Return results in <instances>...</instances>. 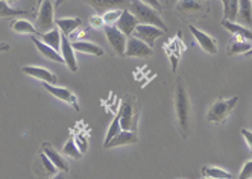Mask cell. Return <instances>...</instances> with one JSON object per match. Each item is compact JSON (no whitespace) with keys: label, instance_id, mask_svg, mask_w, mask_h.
Instances as JSON below:
<instances>
[{"label":"cell","instance_id":"1","mask_svg":"<svg viewBox=\"0 0 252 179\" xmlns=\"http://www.w3.org/2000/svg\"><path fill=\"white\" fill-rule=\"evenodd\" d=\"M175 110L178 116V124L179 131H181L183 137L187 138L189 131H190V117H191V103H190V96L184 85V81L181 78L176 79V87H175Z\"/></svg>","mask_w":252,"mask_h":179},{"label":"cell","instance_id":"2","mask_svg":"<svg viewBox=\"0 0 252 179\" xmlns=\"http://www.w3.org/2000/svg\"><path fill=\"white\" fill-rule=\"evenodd\" d=\"M129 12L137 19L138 25H151V26H157L159 29H163L164 32L167 30V26L163 22V19L159 17V12L148 6L146 3L140 2V0H132L129 3Z\"/></svg>","mask_w":252,"mask_h":179},{"label":"cell","instance_id":"3","mask_svg":"<svg viewBox=\"0 0 252 179\" xmlns=\"http://www.w3.org/2000/svg\"><path fill=\"white\" fill-rule=\"evenodd\" d=\"M120 116V126L122 131H132L135 132L137 129V121H138V102L135 97L128 96L123 103H122V110L119 113Z\"/></svg>","mask_w":252,"mask_h":179},{"label":"cell","instance_id":"4","mask_svg":"<svg viewBox=\"0 0 252 179\" xmlns=\"http://www.w3.org/2000/svg\"><path fill=\"white\" fill-rule=\"evenodd\" d=\"M239 102V96H234L231 99H218L208 110L207 120L210 123H223L232 113V110L236 108V105Z\"/></svg>","mask_w":252,"mask_h":179},{"label":"cell","instance_id":"5","mask_svg":"<svg viewBox=\"0 0 252 179\" xmlns=\"http://www.w3.org/2000/svg\"><path fill=\"white\" fill-rule=\"evenodd\" d=\"M53 3L52 0H43V3L40 5V11L37 15V23H35V28H37L38 33H44L53 29L55 26V19H53Z\"/></svg>","mask_w":252,"mask_h":179},{"label":"cell","instance_id":"6","mask_svg":"<svg viewBox=\"0 0 252 179\" xmlns=\"http://www.w3.org/2000/svg\"><path fill=\"white\" fill-rule=\"evenodd\" d=\"M105 37L113 47V50L117 53L119 57H125V50H126V43H128V37L120 32L116 26H105L103 28Z\"/></svg>","mask_w":252,"mask_h":179},{"label":"cell","instance_id":"7","mask_svg":"<svg viewBox=\"0 0 252 179\" xmlns=\"http://www.w3.org/2000/svg\"><path fill=\"white\" fill-rule=\"evenodd\" d=\"M154 55V49L145 44L143 41L137 40L135 37H129L126 43L125 57L129 58H151Z\"/></svg>","mask_w":252,"mask_h":179},{"label":"cell","instance_id":"8","mask_svg":"<svg viewBox=\"0 0 252 179\" xmlns=\"http://www.w3.org/2000/svg\"><path fill=\"white\" fill-rule=\"evenodd\" d=\"M163 29H159L157 26H151V25H137L132 37H135L137 40L143 41L145 44H148L149 47L154 49V43L158 37L163 35Z\"/></svg>","mask_w":252,"mask_h":179},{"label":"cell","instance_id":"9","mask_svg":"<svg viewBox=\"0 0 252 179\" xmlns=\"http://www.w3.org/2000/svg\"><path fill=\"white\" fill-rule=\"evenodd\" d=\"M189 28H190V32L194 37V40L197 41V44L202 47V50H205L207 53H211V55H216V53H218V41H216L213 37H210L208 33L199 30L191 25Z\"/></svg>","mask_w":252,"mask_h":179},{"label":"cell","instance_id":"10","mask_svg":"<svg viewBox=\"0 0 252 179\" xmlns=\"http://www.w3.org/2000/svg\"><path fill=\"white\" fill-rule=\"evenodd\" d=\"M84 2L92 6L97 14H105L108 11L126 6L129 3V0H84Z\"/></svg>","mask_w":252,"mask_h":179},{"label":"cell","instance_id":"11","mask_svg":"<svg viewBox=\"0 0 252 179\" xmlns=\"http://www.w3.org/2000/svg\"><path fill=\"white\" fill-rule=\"evenodd\" d=\"M23 73L35 78L41 81L43 84H50V85H57L58 79L57 76L52 73V71H49L47 68H43V67H33V65H26L23 67Z\"/></svg>","mask_w":252,"mask_h":179},{"label":"cell","instance_id":"12","mask_svg":"<svg viewBox=\"0 0 252 179\" xmlns=\"http://www.w3.org/2000/svg\"><path fill=\"white\" fill-rule=\"evenodd\" d=\"M44 88L47 90V91L50 93V94H53L55 97H58L60 100H63V102H67V103H70L71 106H73L75 110H78L79 111V103H78V99H76V96L70 91V90H67V88H63V87H57V85H50V84H44Z\"/></svg>","mask_w":252,"mask_h":179},{"label":"cell","instance_id":"13","mask_svg":"<svg viewBox=\"0 0 252 179\" xmlns=\"http://www.w3.org/2000/svg\"><path fill=\"white\" fill-rule=\"evenodd\" d=\"M137 25H138V22H137V19L135 17L129 12V9H125L123 12H122V15L119 17V20H117V29L120 30V32H123L126 37H132V33H134V30H135V28H137Z\"/></svg>","mask_w":252,"mask_h":179},{"label":"cell","instance_id":"14","mask_svg":"<svg viewBox=\"0 0 252 179\" xmlns=\"http://www.w3.org/2000/svg\"><path fill=\"white\" fill-rule=\"evenodd\" d=\"M61 57L65 62V65H68V68L71 71H78V61H76V57H75V50L71 47V43L67 40L65 35H63L61 38Z\"/></svg>","mask_w":252,"mask_h":179},{"label":"cell","instance_id":"15","mask_svg":"<svg viewBox=\"0 0 252 179\" xmlns=\"http://www.w3.org/2000/svg\"><path fill=\"white\" fill-rule=\"evenodd\" d=\"M138 141V137L135 132L132 131H122L119 132L106 146H103L105 149H111V148H117V146H126V145H135Z\"/></svg>","mask_w":252,"mask_h":179},{"label":"cell","instance_id":"16","mask_svg":"<svg viewBox=\"0 0 252 179\" xmlns=\"http://www.w3.org/2000/svg\"><path fill=\"white\" fill-rule=\"evenodd\" d=\"M237 20L243 26L252 29V0H239Z\"/></svg>","mask_w":252,"mask_h":179},{"label":"cell","instance_id":"17","mask_svg":"<svg viewBox=\"0 0 252 179\" xmlns=\"http://www.w3.org/2000/svg\"><path fill=\"white\" fill-rule=\"evenodd\" d=\"M43 153L52 161L53 166H55L58 170H61V172H68V164H67V161H65L55 149H53V148L49 145V143H44V145H43Z\"/></svg>","mask_w":252,"mask_h":179},{"label":"cell","instance_id":"18","mask_svg":"<svg viewBox=\"0 0 252 179\" xmlns=\"http://www.w3.org/2000/svg\"><path fill=\"white\" fill-rule=\"evenodd\" d=\"M32 41H33L35 47L38 49V52L41 53L43 57H46L47 60L55 61V62H60V64H63V62H64V60H63V57H61V53H60V52H57L55 49H52L50 46L44 44L41 40H38L37 37H33V35H32Z\"/></svg>","mask_w":252,"mask_h":179},{"label":"cell","instance_id":"19","mask_svg":"<svg viewBox=\"0 0 252 179\" xmlns=\"http://www.w3.org/2000/svg\"><path fill=\"white\" fill-rule=\"evenodd\" d=\"M222 26L228 29L232 35H236L237 38H242L245 41H252V29H248L243 25H237L236 22H228V20H223Z\"/></svg>","mask_w":252,"mask_h":179},{"label":"cell","instance_id":"20","mask_svg":"<svg viewBox=\"0 0 252 179\" xmlns=\"http://www.w3.org/2000/svg\"><path fill=\"white\" fill-rule=\"evenodd\" d=\"M71 47H73V50L88 53V55H94V57H102L105 53L100 46L90 43V41H75V43H71Z\"/></svg>","mask_w":252,"mask_h":179},{"label":"cell","instance_id":"21","mask_svg":"<svg viewBox=\"0 0 252 179\" xmlns=\"http://www.w3.org/2000/svg\"><path fill=\"white\" fill-rule=\"evenodd\" d=\"M41 35V40L44 44L50 46L52 49H55L57 52L61 50V32L60 29H52L49 32H44V33H40Z\"/></svg>","mask_w":252,"mask_h":179},{"label":"cell","instance_id":"22","mask_svg":"<svg viewBox=\"0 0 252 179\" xmlns=\"http://www.w3.org/2000/svg\"><path fill=\"white\" fill-rule=\"evenodd\" d=\"M81 19H58L55 20V25L58 26V29L65 35H71L79 26H81Z\"/></svg>","mask_w":252,"mask_h":179},{"label":"cell","instance_id":"23","mask_svg":"<svg viewBox=\"0 0 252 179\" xmlns=\"http://www.w3.org/2000/svg\"><path fill=\"white\" fill-rule=\"evenodd\" d=\"M252 49V44L249 41H245L242 38H237V40H232L229 44H228V55L229 57H234V55H240V53H246L248 50Z\"/></svg>","mask_w":252,"mask_h":179},{"label":"cell","instance_id":"24","mask_svg":"<svg viewBox=\"0 0 252 179\" xmlns=\"http://www.w3.org/2000/svg\"><path fill=\"white\" fill-rule=\"evenodd\" d=\"M223 3V20L234 22L239 12V0H222Z\"/></svg>","mask_w":252,"mask_h":179},{"label":"cell","instance_id":"25","mask_svg":"<svg viewBox=\"0 0 252 179\" xmlns=\"http://www.w3.org/2000/svg\"><path fill=\"white\" fill-rule=\"evenodd\" d=\"M12 30L17 33H25V35H37L38 30L32 23H29L28 20H15L11 25Z\"/></svg>","mask_w":252,"mask_h":179},{"label":"cell","instance_id":"26","mask_svg":"<svg viewBox=\"0 0 252 179\" xmlns=\"http://www.w3.org/2000/svg\"><path fill=\"white\" fill-rule=\"evenodd\" d=\"M20 15H29V11L11 8L8 2L0 0V19H8V17H20Z\"/></svg>","mask_w":252,"mask_h":179},{"label":"cell","instance_id":"27","mask_svg":"<svg viewBox=\"0 0 252 179\" xmlns=\"http://www.w3.org/2000/svg\"><path fill=\"white\" fill-rule=\"evenodd\" d=\"M202 175L207 178H213V179H232L231 173H228L226 170L219 169V167H213V166L202 167Z\"/></svg>","mask_w":252,"mask_h":179},{"label":"cell","instance_id":"28","mask_svg":"<svg viewBox=\"0 0 252 179\" xmlns=\"http://www.w3.org/2000/svg\"><path fill=\"white\" fill-rule=\"evenodd\" d=\"M63 152H64L65 155H68L70 158H73V159H79V158L82 156V152H81V150H79V148L76 146L75 138H70V140L65 143Z\"/></svg>","mask_w":252,"mask_h":179},{"label":"cell","instance_id":"29","mask_svg":"<svg viewBox=\"0 0 252 179\" xmlns=\"http://www.w3.org/2000/svg\"><path fill=\"white\" fill-rule=\"evenodd\" d=\"M119 132H122V126H120V116H117L111 124H110V128H108V132H106V137H105V143H103V146H106L108 143H110Z\"/></svg>","mask_w":252,"mask_h":179},{"label":"cell","instance_id":"30","mask_svg":"<svg viewBox=\"0 0 252 179\" xmlns=\"http://www.w3.org/2000/svg\"><path fill=\"white\" fill-rule=\"evenodd\" d=\"M178 9L181 12H199L202 9V5L194 2V0H181L178 5Z\"/></svg>","mask_w":252,"mask_h":179},{"label":"cell","instance_id":"31","mask_svg":"<svg viewBox=\"0 0 252 179\" xmlns=\"http://www.w3.org/2000/svg\"><path fill=\"white\" fill-rule=\"evenodd\" d=\"M38 158L41 161V167L44 169V176H52V175H57L58 173V169L53 166V163H52V161L43 152L38 155Z\"/></svg>","mask_w":252,"mask_h":179},{"label":"cell","instance_id":"32","mask_svg":"<svg viewBox=\"0 0 252 179\" xmlns=\"http://www.w3.org/2000/svg\"><path fill=\"white\" fill-rule=\"evenodd\" d=\"M122 12L123 11H120V9H113V11H108V12H105L103 14V25H106V26H113L114 23H117V20H119V17L122 15Z\"/></svg>","mask_w":252,"mask_h":179},{"label":"cell","instance_id":"33","mask_svg":"<svg viewBox=\"0 0 252 179\" xmlns=\"http://www.w3.org/2000/svg\"><path fill=\"white\" fill-rule=\"evenodd\" d=\"M239 179H252V159L248 161V163L243 166V169L239 175Z\"/></svg>","mask_w":252,"mask_h":179},{"label":"cell","instance_id":"34","mask_svg":"<svg viewBox=\"0 0 252 179\" xmlns=\"http://www.w3.org/2000/svg\"><path fill=\"white\" fill-rule=\"evenodd\" d=\"M75 141H76V146L79 148V150L82 153L87 152V138H85V135H79Z\"/></svg>","mask_w":252,"mask_h":179},{"label":"cell","instance_id":"35","mask_svg":"<svg viewBox=\"0 0 252 179\" xmlns=\"http://www.w3.org/2000/svg\"><path fill=\"white\" fill-rule=\"evenodd\" d=\"M90 26L93 29H100L103 26V19L102 17H92V19H90Z\"/></svg>","mask_w":252,"mask_h":179},{"label":"cell","instance_id":"36","mask_svg":"<svg viewBox=\"0 0 252 179\" xmlns=\"http://www.w3.org/2000/svg\"><path fill=\"white\" fill-rule=\"evenodd\" d=\"M140 2H143V3H146L148 6H151V8H154L155 11H161L163 9V6H161V3H159V0H140Z\"/></svg>","mask_w":252,"mask_h":179},{"label":"cell","instance_id":"37","mask_svg":"<svg viewBox=\"0 0 252 179\" xmlns=\"http://www.w3.org/2000/svg\"><path fill=\"white\" fill-rule=\"evenodd\" d=\"M242 135H243V138L246 140L248 146L252 149V131H249V129H242Z\"/></svg>","mask_w":252,"mask_h":179},{"label":"cell","instance_id":"38","mask_svg":"<svg viewBox=\"0 0 252 179\" xmlns=\"http://www.w3.org/2000/svg\"><path fill=\"white\" fill-rule=\"evenodd\" d=\"M178 2V0H159V3H161V6H173L175 3Z\"/></svg>","mask_w":252,"mask_h":179},{"label":"cell","instance_id":"39","mask_svg":"<svg viewBox=\"0 0 252 179\" xmlns=\"http://www.w3.org/2000/svg\"><path fill=\"white\" fill-rule=\"evenodd\" d=\"M6 50H9V44H6V43H0V53H2V52H6Z\"/></svg>","mask_w":252,"mask_h":179},{"label":"cell","instance_id":"40","mask_svg":"<svg viewBox=\"0 0 252 179\" xmlns=\"http://www.w3.org/2000/svg\"><path fill=\"white\" fill-rule=\"evenodd\" d=\"M52 179H67V178H65V172L57 173V175H55V176H53Z\"/></svg>","mask_w":252,"mask_h":179},{"label":"cell","instance_id":"41","mask_svg":"<svg viewBox=\"0 0 252 179\" xmlns=\"http://www.w3.org/2000/svg\"><path fill=\"white\" fill-rule=\"evenodd\" d=\"M65 2V0H57V2H55V6H60V5H63Z\"/></svg>","mask_w":252,"mask_h":179},{"label":"cell","instance_id":"42","mask_svg":"<svg viewBox=\"0 0 252 179\" xmlns=\"http://www.w3.org/2000/svg\"><path fill=\"white\" fill-rule=\"evenodd\" d=\"M246 57H252V49L246 52Z\"/></svg>","mask_w":252,"mask_h":179},{"label":"cell","instance_id":"43","mask_svg":"<svg viewBox=\"0 0 252 179\" xmlns=\"http://www.w3.org/2000/svg\"><path fill=\"white\" fill-rule=\"evenodd\" d=\"M5 2H8V3H14V2H17V0H5Z\"/></svg>","mask_w":252,"mask_h":179},{"label":"cell","instance_id":"44","mask_svg":"<svg viewBox=\"0 0 252 179\" xmlns=\"http://www.w3.org/2000/svg\"><path fill=\"white\" fill-rule=\"evenodd\" d=\"M37 3H38V5H41V3H43V0H37Z\"/></svg>","mask_w":252,"mask_h":179},{"label":"cell","instance_id":"45","mask_svg":"<svg viewBox=\"0 0 252 179\" xmlns=\"http://www.w3.org/2000/svg\"><path fill=\"white\" fill-rule=\"evenodd\" d=\"M205 179H213V178H205Z\"/></svg>","mask_w":252,"mask_h":179}]
</instances>
